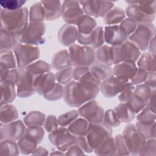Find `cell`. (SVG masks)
<instances>
[{
    "mask_svg": "<svg viewBox=\"0 0 156 156\" xmlns=\"http://www.w3.org/2000/svg\"><path fill=\"white\" fill-rule=\"evenodd\" d=\"M114 7V3L110 1H100V16H104L105 14Z\"/></svg>",
    "mask_w": 156,
    "mask_h": 156,
    "instance_id": "680465c9",
    "label": "cell"
},
{
    "mask_svg": "<svg viewBox=\"0 0 156 156\" xmlns=\"http://www.w3.org/2000/svg\"><path fill=\"white\" fill-rule=\"evenodd\" d=\"M26 2V1L21 0H2L0 1V4L3 9L13 11L21 9Z\"/></svg>",
    "mask_w": 156,
    "mask_h": 156,
    "instance_id": "c3c4849f",
    "label": "cell"
},
{
    "mask_svg": "<svg viewBox=\"0 0 156 156\" xmlns=\"http://www.w3.org/2000/svg\"><path fill=\"white\" fill-rule=\"evenodd\" d=\"M4 125L1 127V140L3 139L12 141L19 140L26 129L24 124L20 120L14 121Z\"/></svg>",
    "mask_w": 156,
    "mask_h": 156,
    "instance_id": "2e32d148",
    "label": "cell"
},
{
    "mask_svg": "<svg viewBox=\"0 0 156 156\" xmlns=\"http://www.w3.org/2000/svg\"><path fill=\"white\" fill-rule=\"evenodd\" d=\"M112 133L110 127L105 123L91 124L87 133L84 135L92 151L94 150Z\"/></svg>",
    "mask_w": 156,
    "mask_h": 156,
    "instance_id": "ba28073f",
    "label": "cell"
},
{
    "mask_svg": "<svg viewBox=\"0 0 156 156\" xmlns=\"http://www.w3.org/2000/svg\"><path fill=\"white\" fill-rule=\"evenodd\" d=\"M116 144V152L118 154H129V151L122 135H118L115 138Z\"/></svg>",
    "mask_w": 156,
    "mask_h": 156,
    "instance_id": "f5cc1de1",
    "label": "cell"
},
{
    "mask_svg": "<svg viewBox=\"0 0 156 156\" xmlns=\"http://www.w3.org/2000/svg\"><path fill=\"white\" fill-rule=\"evenodd\" d=\"M146 107L153 112L155 113V89L153 90L151 96L148 98L146 103Z\"/></svg>",
    "mask_w": 156,
    "mask_h": 156,
    "instance_id": "94428289",
    "label": "cell"
},
{
    "mask_svg": "<svg viewBox=\"0 0 156 156\" xmlns=\"http://www.w3.org/2000/svg\"><path fill=\"white\" fill-rule=\"evenodd\" d=\"M138 5L145 13L149 15H155L156 1H138Z\"/></svg>",
    "mask_w": 156,
    "mask_h": 156,
    "instance_id": "f907efd6",
    "label": "cell"
},
{
    "mask_svg": "<svg viewBox=\"0 0 156 156\" xmlns=\"http://www.w3.org/2000/svg\"><path fill=\"white\" fill-rule=\"evenodd\" d=\"M135 86L131 82H129L122 91L119 93V100L121 102H127L131 96L133 94L135 90Z\"/></svg>",
    "mask_w": 156,
    "mask_h": 156,
    "instance_id": "11a10c76",
    "label": "cell"
},
{
    "mask_svg": "<svg viewBox=\"0 0 156 156\" xmlns=\"http://www.w3.org/2000/svg\"><path fill=\"white\" fill-rule=\"evenodd\" d=\"M138 23L133 20L127 18H124L119 24L120 29L122 32L129 38L135 30Z\"/></svg>",
    "mask_w": 156,
    "mask_h": 156,
    "instance_id": "ee69618b",
    "label": "cell"
},
{
    "mask_svg": "<svg viewBox=\"0 0 156 156\" xmlns=\"http://www.w3.org/2000/svg\"><path fill=\"white\" fill-rule=\"evenodd\" d=\"M55 80V75L50 71L36 78L34 82L35 91L43 96L54 88Z\"/></svg>",
    "mask_w": 156,
    "mask_h": 156,
    "instance_id": "d6986e66",
    "label": "cell"
},
{
    "mask_svg": "<svg viewBox=\"0 0 156 156\" xmlns=\"http://www.w3.org/2000/svg\"><path fill=\"white\" fill-rule=\"evenodd\" d=\"M155 88H152L146 84H140L135 88L134 94L141 98L146 103L152 92Z\"/></svg>",
    "mask_w": 156,
    "mask_h": 156,
    "instance_id": "bcb514c9",
    "label": "cell"
},
{
    "mask_svg": "<svg viewBox=\"0 0 156 156\" xmlns=\"http://www.w3.org/2000/svg\"><path fill=\"white\" fill-rule=\"evenodd\" d=\"M127 102L131 106L135 113H138L146 107L145 102L141 98L135 94L134 93Z\"/></svg>",
    "mask_w": 156,
    "mask_h": 156,
    "instance_id": "681fc988",
    "label": "cell"
},
{
    "mask_svg": "<svg viewBox=\"0 0 156 156\" xmlns=\"http://www.w3.org/2000/svg\"><path fill=\"white\" fill-rule=\"evenodd\" d=\"M73 72L74 68L72 66L60 69L55 74V79L58 83L62 85H66L73 79Z\"/></svg>",
    "mask_w": 156,
    "mask_h": 156,
    "instance_id": "b9f144b4",
    "label": "cell"
},
{
    "mask_svg": "<svg viewBox=\"0 0 156 156\" xmlns=\"http://www.w3.org/2000/svg\"><path fill=\"white\" fill-rule=\"evenodd\" d=\"M144 83L152 88H155V71L149 73Z\"/></svg>",
    "mask_w": 156,
    "mask_h": 156,
    "instance_id": "6125c7cd",
    "label": "cell"
},
{
    "mask_svg": "<svg viewBox=\"0 0 156 156\" xmlns=\"http://www.w3.org/2000/svg\"><path fill=\"white\" fill-rule=\"evenodd\" d=\"M78 34V29L74 25L66 24L60 29L58 33V38L63 45L70 46L77 39Z\"/></svg>",
    "mask_w": 156,
    "mask_h": 156,
    "instance_id": "44dd1931",
    "label": "cell"
},
{
    "mask_svg": "<svg viewBox=\"0 0 156 156\" xmlns=\"http://www.w3.org/2000/svg\"><path fill=\"white\" fill-rule=\"evenodd\" d=\"M104 37L106 43L112 46L121 44L128 39L120 29L119 25L107 26L104 29Z\"/></svg>",
    "mask_w": 156,
    "mask_h": 156,
    "instance_id": "ac0fdd59",
    "label": "cell"
},
{
    "mask_svg": "<svg viewBox=\"0 0 156 156\" xmlns=\"http://www.w3.org/2000/svg\"><path fill=\"white\" fill-rule=\"evenodd\" d=\"M25 69L31 74H32L36 79L43 74L49 72L51 66L46 62L43 60H38L29 65L25 68Z\"/></svg>",
    "mask_w": 156,
    "mask_h": 156,
    "instance_id": "836d02e7",
    "label": "cell"
},
{
    "mask_svg": "<svg viewBox=\"0 0 156 156\" xmlns=\"http://www.w3.org/2000/svg\"><path fill=\"white\" fill-rule=\"evenodd\" d=\"M91 46L93 49H98L105 43L104 30L101 26L95 27L90 34Z\"/></svg>",
    "mask_w": 156,
    "mask_h": 156,
    "instance_id": "60d3db41",
    "label": "cell"
},
{
    "mask_svg": "<svg viewBox=\"0 0 156 156\" xmlns=\"http://www.w3.org/2000/svg\"><path fill=\"white\" fill-rule=\"evenodd\" d=\"M79 3L86 15L92 18L100 16L99 1H80Z\"/></svg>",
    "mask_w": 156,
    "mask_h": 156,
    "instance_id": "d590c367",
    "label": "cell"
},
{
    "mask_svg": "<svg viewBox=\"0 0 156 156\" xmlns=\"http://www.w3.org/2000/svg\"><path fill=\"white\" fill-rule=\"evenodd\" d=\"M112 49L114 65L126 61L135 63L141 55V51L129 40L121 44L112 46Z\"/></svg>",
    "mask_w": 156,
    "mask_h": 156,
    "instance_id": "52a82bcc",
    "label": "cell"
},
{
    "mask_svg": "<svg viewBox=\"0 0 156 156\" xmlns=\"http://www.w3.org/2000/svg\"><path fill=\"white\" fill-rule=\"evenodd\" d=\"M135 63L129 61L116 64L113 69V76L123 80L130 82L137 71Z\"/></svg>",
    "mask_w": 156,
    "mask_h": 156,
    "instance_id": "e0dca14e",
    "label": "cell"
},
{
    "mask_svg": "<svg viewBox=\"0 0 156 156\" xmlns=\"http://www.w3.org/2000/svg\"><path fill=\"white\" fill-rule=\"evenodd\" d=\"M45 115L40 112H31L24 118V123L27 127L42 126L45 121Z\"/></svg>",
    "mask_w": 156,
    "mask_h": 156,
    "instance_id": "8d00e7d4",
    "label": "cell"
},
{
    "mask_svg": "<svg viewBox=\"0 0 156 156\" xmlns=\"http://www.w3.org/2000/svg\"><path fill=\"white\" fill-rule=\"evenodd\" d=\"M100 91V85L89 81L71 80L63 88V99L71 106L79 107L93 100Z\"/></svg>",
    "mask_w": 156,
    "mask_h": 156,
    "instance_id": "6da1fadb",
    "label": "cell"
},
{
    "mask_svg": "<svg viewBox=\"0 0 156 156\" xmlns=\"http://www.w3.org/2000/svg\"><path fill=\"white\" fill-rule=\"evenodd\" d=\"M79 115L78 112L76 110H71L66 112L59 116V117L57 118L58 124L62 127H66L73 122L76 118H77Z\"/></svg>",
    "mask_w": 156,
    "mask_h": 156,
    "instance_id": "7bdbcfd3",
    "label": "cell"
},
{
    "mask_svg": "<svg viewBox=\"0 0 156 156\" xmlns=\"http://www.w3.org/2000/svg\"><path fill=\"white\" fill-rule=\"evenodd\" d=\"M58 122L57 118L53 115H50L48 116L44 122L43 126L44 129L48 133L52 132L54 130L58 128Z\"/></svg>",
    "mask_w": 156,
    "mask_h": 156,
    "instance_id": "816d5d0a",
    "label": "cell"
},
{
    "mask_svg": "<svg viewBox=\"0 0 156 156\" xmlns=\"http://www.w3.org/2000/svg\"><path fill=\"white\" fill-rule=\"evenodd\" d=\"M90 34H85L79 32L78 37H77V41L80 43V44H82L83 46H88L91 44V41H90Z\"/></svg>",
    "mask_w": 156,
    "mask_h": 156,
    "instance_id": "91938a15",
    "label": "cell"
},
{
    "mask_svg": "<svg viewBox=\"0 0 156 156\" xmlns=\"http://www.w3.org/2000/svg\"><path fill=\"white\" fill-rule=\"evenodd\" d=\"M63 88L62 85L56 83L54 88L47 94L43 96V98L48 101H56L60 99L63 95Z\"/></svg>",
    "mask_w": 156,
    "mask_h": 156,
    "instance_id": "7dc6e473",
    "label": "cell"
},
{
    "mask_svg": "<svg viewBox=\"0 0 156 156\" xmlns=\"http://www.w3.org/2000/svg\"><path fill=\"white\" fill-rule=\"evenodd\" d=\"M128 18L133 20L138 24L151 23L155 19V15H149L143 12L138 4L129 5L125 11Z\"/></svg>",
    "mask_w": 156,
    "mask_h": 156,
    "instance_id": "ffe728a7",
    "label": "cell"
},
{
    "mask_svg": "<svg viewBox=\"0 0 156 156\" xmlns=\"http://www.w3.org/2000/svg\"><path fill=\"white\" fill-rule=\"evenodd\" d=\"M44 135V129L41 126L26 127L18 143L20 151L23 154L34 151L37 144L41 141Z\"/></svg>",
    "mask_w": 156,
    "mask_h": 156,
    "instance_id": "277c9868",
    "label": "cell"
},
{
    "mask_svg": "<svg viewBox=\"0 0 156 156\" xmlns=\"http://www.w3.org/2000/svg\"><path fill=\"white\" fill-rule=\"evenodd\" d=\"M76 136L73 135L68 129L60 127L49 134L50 141L60 150L68 149L76 143Z\"/></svg>",
    "mask_w": 156,
    "mask_h": 156,
    "instance_id": "4fadbf2b",
    "label": "cell"
},
{
    "mask_svg": "<svg viewBox=\"0 0 156 156\" xmlns=\"http://www.w3.org/2000/svg\"><path fill=\"white\" fill-rule=\"evenodd\" d=\"M155 113L145 107L138 113L136 119L138 121H155Z\"/></svg>",
    "mask_w": 156,
    "mask_h": 156,
    "instance_id": "6f0895ef",
    "label": "cell"
},
{
    "mask_svg": "<svg viewBox=\"0 0 156 156\" xmlns=\"http://www.w3.org/2000/svg\"><path fill=\"white\" fill-rule=\"evenodd\" d=\"M18 117L16 108L10 104L1 105V125L15 121Z\"/></svg>",
    "mask_w": 156,
    "mask_h": 156,
    "instance_id": "e575fe53",
    "label": "cell"
},
{
    "mask_svg": "<svg viewBox=\"0 0 156 156\" xmlns=\"http://www.w3.org/2000/svg\"><path fill=\"white\" fill-rule=\"evenodd\" d=\"M72 66L68 51L62 50L56 53L52 60V67L55 70H60Z\"/></svg>",
    "mask_w": 156,
    "mask_h": 156,
    "instance_id": "f546056e",
    "label": "cell"
},
{
    "mask_svg": "<svg viewBox=\"0 0 156 156\" xmlns=\"http://www.w3.org/2000/svg\"><path fill=\"white\" fill-rule=\"evenodd\" d=\"M13 50L19 69L25 68L40 57V49L34 45L20 43L16 44Z\"/></svg>",
    "mask_w": 156,
    "mask_h": 156,
    "instance_id": "8992f818",
    "label": "cell"
},
{
    "mask_svg": "<svg viewBox=\"0 0 156 156\" xmlns=\"http://www.w3.org/2000/svg\"><path fill=\"white\" fill-rule=\"evenodd\" d=\"M129 82L112 74L101 83L100 91L105 97L113 98L121 93Z\"/></svg>",
    "mask_w": 156,
    "mask_h": 156,
    "instance_id": "9a60e30c",
    "label": "cell"
},
{
    "mask_svg": "<svg viewBox=\"0 0 156 156\" xmlns=\"http://www.w3.org/2000/svg\"><path fill=\"white\" fill-rule=\"evenodd\" d=\"M84 12L77 1H64L62 2V15L63 20L69 24H77Z\"/></svg>",
    "mask_w": 156,
    "mask_h": 156,
    "instance_id": "7c38bea8",
    "label": "cell"
},
{
    "mask_svg": "<svg viewBox=\"0 0 156 156\" xmlns=\"http://www.w3.org/2000/svg\"><path fill=\"white\" fill-rule=\"evenodd\" d=\"M155 55L150 53L149 52H145L141 54L137 60L136 65L138 68H140L146 70L147 72L155 71Z\"/></svg>",
    "mask_w": 156,
    "mask_h": 156,
    "instance_id": "4dcf8cb0",
    "label": "cell"
},
{
    "mask_svg": "<svg viewBox=\"0 0 156 156\" xmlns=\"http://www.w3.org/2000/svg\"><path fill=\"white\" fill-rule=\"evenodd\" d=\"M77 112L81 117L87 119L91 124L103 122L104 117V109L94 99L79 107Z\"/></svg>",
    "mask_w": 156,
    "mask_h": 156,
    "instance_id": "30bf717a",
    "label": "cell"
},
{
    "mask_svg": "<svg viewBox=\"0 0 156 156\" xmlns=\"http://www.w3.org/2000/svg\"><path fill=\"white\" fill-rule=\"evenodd\" d=\"M29 18L30 22H43L45 19V12L40 2L32 4L30 7Z\"/></svg>",
    "mask_w": 156,
    "mask_h": 156,
    "instance_id": "ab89813d",
    "label": "cell"
},
{
    "mask_svg": "<svg viewBox=\"0 0 156 156\" xmlns=\"http://www.w3.org/2000/svg\"><path fill=\"white\" fill-rule=\"evenodd\" d=\"M103 122L110 127H115L118 126L121 121L116 115L115 110H108L104 113Z\"/></svg>",
    "mask_w": 156,
    "mask_h": 156,
    "instance_id": "f6af8a7d",
    "label": "cell"
},
{
    "mask_svg": "<svg viewBox=\"0 0 156 156\" xmlns=\"http://www.w3.org/2000/svg\"><path fill=\"white\" fill-rule=\"evenodd\" d=\"M114 110L121 122H129L135 116L133 110L127 102H121Z\"/></svg>",
    "mask_w": 156,
    "mask_h": 156,
    "instance_id": "484cf974",
    "label": "cell"
},
{
    "mask_svg": "<svg viewBox=\"0 0 156 156\" xmlns=\"http://www.w3.org/2000/svg\"><path fill=\"white\" fill-rule=\"evenodd\" d=\"M135 127L145 139L148 140L155 138V121H138Z\"/></svg>",
    "mask_w": 156,
    "mask_h": 156,
    "instance_id": "83f0119b",
    "label": "cell"
},
{
    "mask_svg": "<svg viewBox=\"0 0 156 156\" xmlns=\"http://www.w3.org/2000/svg\"><path fill=\"white\" fill-rule=\"evenodd\" d=\"M18 40L4 28H1V52L10 51L16 45Z\"/></svg>",
    "mask_w": 156,
    "mask_h": 156,
    "instance_id": "d6a6232c",
    "label": "cell"
},
{
    "mask_svg": "<svg viewBox=\"0 0 156 156\" xmlns=\"http://www.w3.org/2000/svg\"><path fill=\"white\" fill-rule=\"evenodd\" d=\"M68 53L71 65L75 67L89 66L95 62L96 52L92 47L73 44Z\"/></svg>",
    "mask_w": 156,
    "mask_h": 156,
    "instance_id": "3957f363",
    "label": "cell"
},
{
    "mask_svg": "<svg viewBox=\"0 0 156 156\" xmlns=\"http://www.w3.org/2000/svg\"><path fill=\"white\" fill-rule=\"evenodd\" d=\"M147 49H149V52L150 53L155 55V37H154L151 40V41L149 42Z\"/></svg>",
    "mask_w": 156,
    "mask_h": 156,
    "instance_id": "be15d7a7",
    "label": "cell"
},
{
    "mask_svg": "<svg viewBox=\"0 0 156 156\" xmlns=\"http://www.w3.org/2000/svg\"><path fill=\"white\" fill-rule=\"evenodd\" d=\"M15 83L8 81L3 80L1 82V105L9 104L12 102L16 96V93L15 90Z\"/></svg>",
    "mask_w": 156,
    "mask_h": 156,
    "instance_id": "cb8c5ba5",
    "label": "cell"
},
{
    "mask_svg": "<svg viewBox=\"0 0 156 156\" xmlns=\"http://www.w3.org/2000/svg\"><path fill=\"white\" fill-rule=\"evenodd\" d=\"M17 66L15 54L11 51L1 52V79L4 80L8 71Z\"/></svg>",
    "mask_w": 156,
    "mask_h": 156,
    "instance_id": "603a6c76",
    "label": "cell"
},
{
    "mask_svg": "<svg viewBox=\"0 0 156 156\" xmlns=\"http://www.w3.org/2000/svg\"><path fill=\"white\" fill-rule=\"evenodd\" d=\"M155 27L152 23L138 24L129 40L140 51H146L151 40L155 37Z\"/></svg>",
    "mask_w": 156,
    "mask_h": 156,
    "instance_id": "5b68a950",
    "label": "cell"
},
{
    "mask_svg": "<svg viewBox=\"0 0 156 156\" xmlns=\"http://www.w3.org/2000/svg\"><path fill=\"white\" fill-rule=\"evenodd\" d=\"M45 12V20H54L62 15V4L60 1H41Z\"/></svg>",
    "mask_w": 156,
    "mask_h": 156,
    "instance_id": "7402d4cb",
    "label": "cell"
},
{
    "mask_svg": "<svg viewBox=\"0 0 156 156\" xmlns=\"http://www.w3.org/2000/svg\"><path fill=\"white\" fill-rule=\"evenodd\" d=\"M1 27L20 40L27 26L29 10L26 7L16 10H1Z\"/></svg>",
    "mask_w": 156,
    "mask_h": 156,
    "instance_id": "7a4b0ae2",
    "label": "cell"
},
{
    "mask_svg": "<svg viewBox=\"0 0 156 156\" xmlns=\"http://www.w3.org/2000/svg\"><path fill=\"white\" fill-rule=\"evenodd\" d=\"M125 11L118 7H115L108 11L104 16V21L106 25H118L125 18Z\"/></svg>",
    "mask_w": 156,
    "mask_h": 156,
    "instance_id": "f1b7e54d",
    "label": "cell"
},
{
    "mask_svg": "<svg viewBox=\"0 0 156 156\" xmlns=\"http://www.w3.org/2000/svg\"><path fill=\"white\" fill-rule=\"evenodd\" d=\"M122 135L129 152L140 154L144 145L146 139L139 133L135 126L133 124H128L125 127Z\"/></svg>",
    "mask_w": 156,
    "mask_h": 156,
    "instance_id": "9c48e42d",
    "label": "cell"
},
{
    "mask_svg": "<svg viewBox=\"0 0 156 156\" xmlns=\"http://www.w3.org/2000/svg\"><path fill=\"white\" fill-rule=\"evenodd\" d=\"M141 155H155V138L148 139L140 152Z\"/></svg>",
    "mask_w": 156,
    "mask_h": 156,
    "instance_id": "9f6ffc18",
    "label": "cell"
},
{
    "mask_svg": "<svg viewBox=\"0 0 156 156\" xmlns=\"http://www.w3.org/2000/svg\"><path fill=\"white\" fill-rule=\"evenodd\" d=\"M94 151L98 155H112L116 152V144L115 138L109 136L102 143L96 147Z\"/></svg>",
    "mask_w": 156,
    "mask_h": 156,
    "instance_id": "f35d334b",
    "label": "cell"
},
{
    "mask_svg": "<svg viewBox=\"0 0 156 156\" xmlns=\"http://www.w3.org/2000/svg\"><path fill=\"white\" fill-rule=\"evenodd\" d=\"M91 123L82 117L76 118L68 126L69 132L76 136L84 135L88 131Z\"/></svg>",
    "mask_w": 156,
    "mask_h": 156,
    "instance_id": "4316f807",
    "label": "cell"
},
{
    "mask_svg": "<svg viewBox=\"0 0 156 156\" xmlns=\"http://www.w3.org/2000/svg\"><path fill=\"white\" fill-rule=\"evenodd\" d=\"M148 74L149 72L146 71V70L141 69L140 68H138L135 74L130 80V82H131L134 85L141 84L142 83L144 82L145 80H146Z\"/></svg>",
    "mask_w": 156,
    "mask_h": 156,
    "instance_id": "db71d44e",
    "label": "cell"
},
{
    "mask_svg": "<svg viewBox=\"0 0 156 156\" xmlns=\"http://www.w3.org/2000/svg\"><path fill=\"white\" fill-rule=\"evenodd\" d=\"M19 76L16 82L17 95L20 98H27L35 93L34 82L35 77L25 68L19 69Z\"/></svg>",
    "mask_w": 156,
    "mask_h": 156,
    "instance_id": "5bb4252c",
    "label": "cell"
},
{
    "mask_svg": "<svg viewBox=\"0 0 156 156\" xmlns=\"http://www.w3.org/2000/svg\"><path fill=\"white\" fill-rule=\"evenodd\" d=\"M45 29L43 22H30L19 41L20 43L31 45L41 44Z\"/></svg>",
    "mask_w": 156,
    "mask_h": 156,
    "instance_id": "8fae6325",
    "label": "cell"
},
{
    "mask_svg": "<svg viewBox=\"0 0 156 156\" xmlns=\"http://www.w3.org/2000/svg\"><path fill=\"white\" fill-rule=\"evenodd\" d=\"M97 62L110 66L113 64L112 46L103 45L99 48L96 52Z\"/></svg>",
    "mask_w": 156,
    "mask_h": 156,
    "instance_id": "1f68e13d",
    "label": "cell"
},
{
    "mask_svg": "<svg viewBox=\"0 0 156 156\" xmlns=\"http://www.w3.org/2000/svg\"><path fill=\"white\" fill-rule=\"evenodd\" d=\"M77 25L79 32L89 34L96 27V21L92 17L84 15Z\"/></svg>",
    "mask_w": 156,
    "mask_h": 156,
    "instance_id": "74e56055",
    "label": "cell"
},
{
    "mask_svg": "<svg viewBox=\"0 0 156 156\" xmlns=\"http://www.w3.org/2000/svg\"><path fill=\"white\" fill-rule=\"evenodd\" d=\"M89 69L93 74L101 82L112 75L113 69L110 66L94 62L90 66Z\"/></svg>",
    "mask_w": 156,
    "mask_h": 156,
    "instance_id": "d4e9b609",
    "label": "cell"
}]
</instances>
